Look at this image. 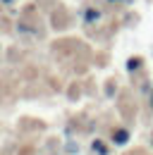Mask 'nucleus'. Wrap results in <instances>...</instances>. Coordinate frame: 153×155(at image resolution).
Here are the masks:
<instances>
[{
    "label": "nucleus",
    "mask_w": 153,
    "mask_h": 155,
    "mask_svg": "<svg viewBox=\"0 0 153 155\" xmlns=\"http://www.w3.org/2000/svg\"><path fill=\"white\" fill-rule=\"evenodd\" d=\"M113 138H115V143H127V141H129V134H127V131H115Z\"/></svg>",
    "instance_id": "nucleus-1"
},
{
    "label": "nucleus",
    "mask_w": 153,
    "mask_h": 155,
    "mask_svg": "<svg viewBox=\"0 0 153 155\" xmlns=\"http://www.w3.org/2000/svg\"><path fill=\"white\" fill-rule=\"evenodd\" d=\"M93 150H98V155H105V148H103L100 141H96V143H93Z\"/></svg>",
    "instance_id": "nucleus-2"
}]
</instances>
